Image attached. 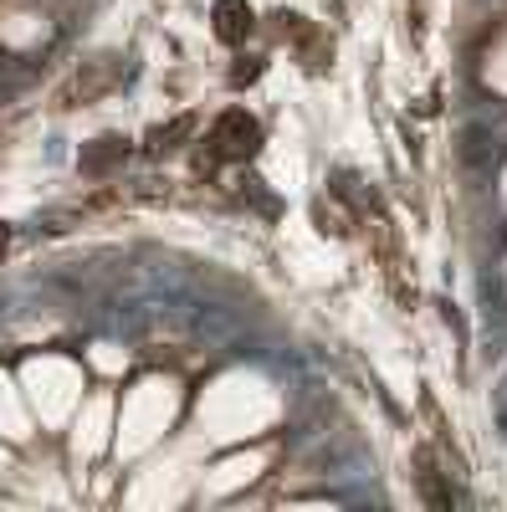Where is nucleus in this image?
<instances>
[{
  "mask_svg": "<svg viewBox=\"0 0 507 512\" xmlns=\"http://www.w3.org/2000/svg\"><path fill=\"white\" fill-rule=\"evenodd\" d=\"M251 26H257V16H251L246 0H216V36L226 41V47H241V41L251 36Z\"/></svg>",
  "mask_w": 507,
  "mask_h": 512,
  "instance_id": "obj_3",
  "label": "nucleus"
},
{
  "mask_svg": "<svg viewBox=\"0 0 507 512\" xmlns=\"http://www.w3.org/2000/svg\"><path fill=\"white\" fill-rule=\"evenodd\" d=\"M123 154H129V149H123V139H98V144H88V149H82V175H108V169H118L123 164Z\"/></svg>",
  "mask_w": 507,
  "mask_h": 512,
  "instance_id": "obj_4",
  "label": "nucleus"
},
{
  "mask_svg": "<svg viewBox=\"0 0 507 512\" xmlns=\"http://www.w3.org/2000/svg\"><path fill=\"white\" fill-rule=\"evenodd\" d=\"M195 134V118L185 113V118H175V123H159V128H149V139H144V149L149 154H164V149H180V139H190Z\"/></svg>",
  "mask_w": 507,
  "mask_h": 512,
  "instance_id": "obj_5",
  "label": "nucleus"
},
{
  "mask_svg": "<svg viewBox=\"0 0 507 512\" xmlns=\"http://www.w3.org/2000/svg\"><path fill=\"white\" fill-rule=\"evenodd\" d=\"M262 149V123L251 118L246 108H226L216 123H210V149H205V159L210 164H246L251 154Z\"/></svg>",
  "mask_w": 507,
  "mask_h": 512,
  "instance_id": "obj_1",
  "label": "nucleus"
},
{
  "mask_svg": "<svg viewBox=\"0 0 507 512\" xmlns=\"http://www.w3.org/2000/svg\"><path fill=\"white\" fill-rule=\"evenodd\" d=\"M6 246H11V231H6V226H0V256H6Z\"/></svg>",
  "mask_w": 507,
  "mask_h": 512,
  "instance_id": "obj_6",
  "label": "nucleus"
},
{
  "mask_svg": "<svg viewBox=\"0 0 507 512\" xmlns=\"http://www.w3.org/2000/svg\"><path fill=\"white\" fill-rule=\"evenodd\" d=\"M118 77H123V67H118V57H93V62H82L67 82H62V93H57V108H77V103H98L103 93H113L118 88Z\"/></svg>",
  "mask_w": 507,
  "mask_h": 512,
  "instance_id": "obj_2",
  "label": "nucleus"
}]
</instances>
